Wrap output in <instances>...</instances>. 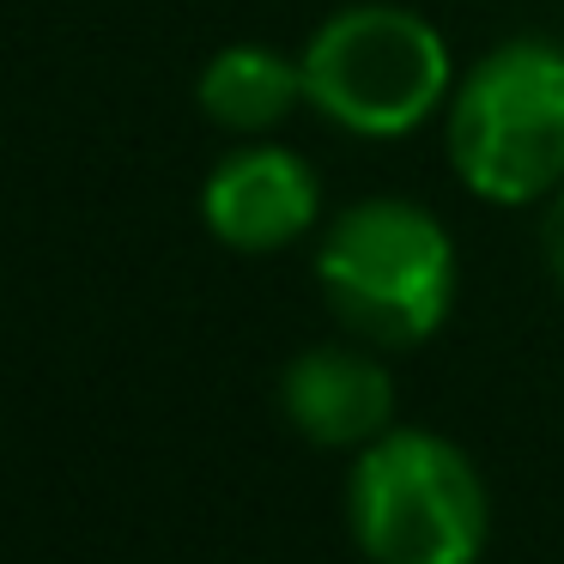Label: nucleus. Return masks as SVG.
Returning <instances> with one entry per match:
<instances>
[{"label": "nucleus", "instance_id": "obj_2", "mask_svg": "<svg viewBox=\"0 0 564 564\" xmlns=\"http://www.w3.org/2000/svg\"><path fill=\"white\" fill-rule=\"evenodd\" d=\"M304 104L328 128L358 140H401L449 110L455 62L443 31L413 7L358 0L328 13L310 31L304 55Z\"/></svg>", "mask_w": 564, "mask_h": 564}, {"label": "nucleus", "instance_id": "obj_1", "mask_svg": "<svg viewBox=\"0 0 564 564\" xmlns=\"http://www.w3.org/2000/svg\"><path fill=\"white\" fill-rule=\"evenodd\" d=\"M449 164L491 207H540L564 183V43L510 37L486 50L443 110Z\"/></svg>", "mask_w": 564, "mask_h": 564}, {"label": "nucleus", "instance_id": "obj_4", "mask_svg": "<svg viewBox=\"0 0 564 564\" xmlns=\"http://www.w3.org/2000/svg\"><path fill=\"white\" fill-rule=\"evenodd\" d=\"M346 510L370 564H474L491 528L479 467L419 425L358 449Z\"/></svg>", "mask_w": 564, "mask_h": 564}, {"label": "nucleus", "instance_id": "obj_8", "mask_svg": "<svg viewBox=\"0 0 564 564\" xmlns=\"http://www.w3.org/2000/svg\"><path fill=\"white\" fill-rule=\"evenodd\" d=\"M540 207H546V213H540V261H546L552 285L564 292V183L552 188Z\"/></svg>", "mask_w": 564, "mask_h": 564}, {"label": "nucleus", "instance_id": "obj_3", "mask_svg": "<svg viewBox=\"0 0 564 564\" xmlns=\"http://www.w3.org/2000/svg\"><path fill=\"white\" fill-rule=\"evenodd\" d=\"M316 285L370 346H419L455 304V237L419 200L370 195L322 231Z\"/></svg>", "mask_w": 564, "mask_h": 564}, {"label": "nucleus", "instance_id": "obj_7", "mask_svg": "<svg viewBox=\"0 0 564 564\" xmlns=\"http://www.w3.org/2000/svg\"><path fill=\"white\" fill-rule=\"evenodd\" d=\"M195 104L225 134L268 140L304 104V67H297V55H280L268 43H231L200 67Z\"/></svg>", "mask_w": 564, "mask_h": 564}, {"label": "nucleus", "instance_id": "obj_6", "mask_svg": "<svg viewBox=\"0 0 564 564\" xmlns=\"http://www.w3.org/2000/svg\"><path fill=\"white\" fill-rule=\"evenodd\" d=\"M280 406L322 449H365L394 419V377L365 346H310L285 365Z\"/></svg>", "mask_w": 564, "mask_h": 564}, {"label": "nucleus", "instance_id": "obj_5", "mask_svg": "<svg viewBox=\"0 0 564 564\" xmlns=\"http://www.w3.org/2000/svg\"><path fill=\"white\" fill-rule=\"evenodd\" d=\"M200 219L237 256H273L310 237V225L322 219V183L292 147L249 140L225 152L200 183Z\"/></svg>", "mask_w": 564, "mask_h": 564}]
</instances>
